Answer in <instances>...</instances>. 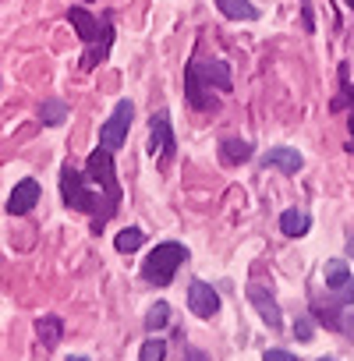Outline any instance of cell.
I'll list each match as a JSON object with an SVG mask.
<instances>
[{
    "mask_svg": "<svg viewBox=\"0 0 354 361\" xmlns=\"http://www.w3.org/2000/svg\"><path fill=\"white\" fill-rule=\"evenodd\" d=\"M185 259H188V248H185V245H177V241L156 245V248L149 252L145 266H142V276H145L149 283H156V287H166V283L177 276V269L185 266Z\"/></svg>",
    "mask_w": 354,
    "mask_h": 361,
    "instance_id": "6da1fadb",
    "label": "cell"
},
{
    "mask_svg": "<svg viewBox=\"0 0 354 361\" xmlns=\"http://www.w3.org/2000/svg\"><path fill=\"white\" fill-rule=\"evenodd\" d=\"M89 180H96V188L103 192V213L110 220L117 213V202H121V185H117V173H114L110 149H96L89 156Z\"/></svg>",
    "mask_w": 354,
    "mask_h": 361,
    "instance_id": "7a4b0ae2",
    "label": "cell"
},
{
    "mask_svg": "<svg viewBox=\"0 0 354 361\" xmlns=\"http://www.w3.org/2000/svg\"><path fill=\"white\" fill-rule=\"evenodd\" d=\"M61 195H64V202H68L71 209H78V213H96V216H99V209H103L99 195L89 192V185L82 180V173H78L71 163L61 166Z\"/></svg>",
    "mask_w": 354,
    "mask_h": 361,
    "instance_id": "3957f363",
    "label": "cell"
},
{
    "mask_svg": "<svg viewBox=\"0 0 354 361\" xmlns=\"http://www.w3.org/2000/svg\"><path fill=\"white\" fill-rule=\"evenodd\" d=\"M131 117H135V106H131L128 99H121V103L114 106V114L106 117V124L99 128V145H103V149H121L124 138H128Z\"/></svg>",
    "mask_w": 354,
    "mask_h": 361,
    "instance_id": "277c9868",
    "label": "cell"
},
{
    "mask_svg": "<svg viewBox=\"0 0 354 361\" xmlns=\"http://www.w3.org/2000/svg\"><path fill=\"white\" fill-rule=\"evenodd\" d=\"M326 287L333 290V301L336 305H350L354 301V280L347 273V266L340 259H329L326 262Z\"/></svg>",
    "mask_w": 354,
    "mask_h": 361,
    "instance_id": "5b68a950",
    "label": "cell"
},
{
    "mask_svg": "<svg viewBox=\"0 0 354 361\" xmlns=\"http://www.w3.org/2000/svg\"><path fill=\"white\" fill-rule=\"evenodd\" d=\"M149 152L159 156V159H170L173 156V131H170V114L159 110L152 117V128H149Z\"/></svg>",
    "mask_w": 354,
    "mask_h": 361,
    "instance_id": "8992f818",
    "label": "cell"
},
{
    "mask_svg": "<svg viewBox=\"0 0 354 361\" xmlns=\"http://www.w3.org/2000/svg\"><path fill=\"white\" fill-rule=\"evenodd\" d=\"M188 308H192L199 319H213V315L220 312V298H216V290H213L209 283L195 280V283L188 287Z\"/></svg>",
    "mask_w": 354,
    "mask_h": 361,
    "instance_id": "52a82bcc",
    "label": "cell"
},
{
    "mask_svg": "<svg viewBox=\"0 0 354 361\" xmlns=\"http://www.w3.org/2000/svg\"><path fill=\"white\" fill-rule=\"evenodd\" d=\"M248 301L255 305V312L262 315V322H266L269 329H280V326H283V315H280V305L273 301V294H269L266 287H259V283H252V287H248Z\"/></svg>",
    "mask_w": 354,
    "mask_h": 361,
    "instance_id": "ba28073f",
    "label": "cell"
},
{
    "mask_svg": "<svg viewBox=\"0 0 354 361\" xmlns=\"http://www.w3.org/2000/svg\"><path fill=\"white\" fill-rule=\"evenodd\" d=\"M36 202H39V180H18L15 185V192H11V199H8V213L11 216H25L29 209H36Z\"/></svg>",
    "mask_w": 354,
    "mask_h": 361,
    "instance_id": "9c48e42d",
    "label": "cell"
},
{
    "mask_svg": "<svg viewBox=\"0 0 354 361\" xmlns=\"http://www.w3.org/2000/svg\"><path fill=\"white\" fill-rule=\"evenodd\" d=\"M262 163H266V166H280L283 173H298V170L305 166V156H301L298 149L276 145V149H269V152L262 156Z\"/></svg>",
    "mask_w": 354,
    "mask_h": 361,
    "instance_id": "30bf717a",
    "label": "cell"
},
{
    "mask_svg": "<svg viewBox=\"0 0 354 361\" xmlns=\"http://www.w3.org/2000/svg\"><path fill=\"white\" fill-rule=\"evenodd\" d=\"M185 96H188V103H192V106H199V110H213V106H216L213 99H206V85H202V78H199V68H195V64H188V68H185Z\"/></svg>",
    "mask_w": 354,
    "mask_h": 361,
    "instance_id": "8fae6325",
    "label": "cell"
},
{
    "mask_svg": "<svg viewBox=\"0 0 354 361\" xmlns=\"http://www.w3.org/2000/svg\"><path fill=\"white\" fill-rule=\"evenodd\" d=\"M68 18H71V25H75V32H78L82 43H96V39H99V22H96L85 8H71Z\"/></svg>",
    "mask_w": 354,
    "mask_h": 361,
    "instance_id": "7c38bea8",
    "label": "cell"
},
{
    "mask_svg": "<svg viewBox=\"0 0 354 361\" xmlns=\"http://www.w3.org/2000/svg\"><path fill=\"white\" fill-rule=\"evenodd\" d=\"M199 68V78H202V85H216V89H231V68L224 64V61H216V64H195Z\"/></svg>",
    "mask_w": 354,
    "mask_h": 361,
    "instance_id": "4fadbf2b",
    "label": "cell"
},
{
    "mask_svg": "<svg viewBox=\"0 0 354 361\" xmlns=\"http://www.w3.org/2000/svg\"><path fill=\"white\" fill-rule=\"evenodd\" d=\"M216 8H220L227 18H234V22H255V18H259V11H255L252 0H216Z\"/></svg>",
    "mask_w": 354,
    "mask_h": 361,
    "instance_id": "5bb4252c",
    "label": "cell"
},
{
    "mask_svg": "<svg viewBox=\"0 0 354 361\" xmlns=\"http://www.w3.org/2000/svg\"><path fill=\"white\" fill-rule=\"evenodd\" d=\"M220 159H224L227 166L248 163V159H252V145H248V142H241V138H227V142L220 145Z\"/></svg>",
    "mask_w": 354,
    "mask_h": 361,
    "instance_id": "9a60e30c",
    "label": "cell"
},
{
    "mask_svg": "<svg viewBox=\"0 0 354 361\" xmlns=\"http://www.w3.org/2000/svg\"><path fill=\"white\" fill-rule=\"evenodd\" d=\"M308 227H312V220H308L305 209H287V213L280 216V231H283L287 238H301V234H308Z\"/></svg>",
    "mask_w": 354,
    "mask_h": 361,
    "instance_id": "2e32d148",
    "label": "cell"
},
{
    "mask_svg": "<svg viewBox=\"0 0 354 361\" xmlns=\"http://www.w3.org/2000/svg\"><path fill=\"white\" fill-rule=\"evenodd\" d=\"M36 333H39V340H43L47 347H57V340L64 336V322H61L57 315H47V319L36 322Z\"/></svg>",
    "mask_w": 354,
    "mask_h": 361,
    "instance_id": "e0dca14e",
    "label": "cell"
},
{
    "mask_svg": "<svg viewBox=\"0 0 354 361\" xmlns=\"http://www.w3.org/2000/svg\"><path fill=\"white\" fill-rule=\"evenodd\" d=\"M114 245H117V252H138L142 245H145V234L138 231V227H128V231H121L117 238H114Z\"/></svg>",
    "mask_w": 354,
    "mask_h": 361,
    "instance_id": "ac0fdd59",
    "label": "cell"
},
{
    "mask_svg": "<svg viewBox=\"0 0 354 361\" xmlns=\"http://www.w3.org/2000/svg\"><path fill=\"white\" fill-rule=\"evenodd\" d=\"M39 117H43V124H50V128L64 124V117H68L64 99H47V103H43V110H39Z\"/></svg>",
    "mask_w": 354,
    "mask_h": 361,
    "instance_id": "d6986e66",
    "label": "cell"
},
{
    "mask_svg": "<svg viewBox=\"0 0 354 361\" xmlns=\"http://www.w3.org/2000/svg\"><path fill=\"white\" fill-rule=\"evenodd\" d=\"M166 322H170V305H166V301H156V305L149 308V315H145V329L156 333V329H163Z\"/></svg>",
    "mask_w": 354,
    "mask_h": 361,
    "instance_id": "ffe728a7",
    "label": "cell"
},
{
    "mask_svg": "<svg viewBox=\"0 0 354 361\" xmlns=\"http://www.w3.org/2000/svg\"><path fill=\"white\" fill-rule=\"evenodd\" d=\"M163 357H166V343H163V340H156V336H152V340H145V343H142V350H138V361H163Z\"/></svg>",
    "mask_w": 354,
    "mask_h": 361,
    "instance_id": "44dd1931",
    "label": "cell"
},
{
    "mask_svg": "<svg viewBox=\"0 0 354 361\" xmlns=\"http://www.w3.org/2000/svg\"><path fill=\"white\" fill-rule=\"evenodd\" d=\"M312 333H315V329H312V319H298V322H294V336H298V340H312Z\"/></svg>",
    "mask_w": 354,
    "mask_h": 361,
    "instance_id": "7402d4cb",
    "label": "cell"
},
{
    "mask_svg": "<svg viewBox=\"0 0 354 361\" xmlns=\"http://www.w3.org/2000/svg\"><path fill=\"white\" fill-rule=\"evenodd\" d=\"M262 361H294V354H291V350L273 347V350H266V354H262Z\"/></svg>",
    "mask_w": 354,
    "mask_h": 361,
    "instance_id": "603a6c76",
    "label": "cell"
},
{
    "mask_svg": "<svg viewBox=\"0 0 354 361\" xmlns=\"http://www.w3.org/2000/svg\"><path fill=\"white\" fill-rule=\"evenodd\" d=\"M185 361H209V354L199 350V347H188V350H185Z\"/></svg>",
    "mask_w": 354,
    "mask_h": 361,
    "instance_id": "cb8c5ba5",
    "label": "cell"
},
{
    "mask_svg": "<svg viewBox=\"0 0 354 361\" xmlns=\"http://www.w3.org/2000/svg\"><path fill=\"white\" fill-rule=\"evenodd\" d=\"M347 255H350V259H354V238H350V241H347Z\"/></svg>",
    "mask_w": 354,
    "mask_h": 361,
    "instance_id": "d4e9b609",
    "label": "cell"
},
{
    "mask_svg": "<svg viewBox=\"0 0 354 361\" xmlns=\"http://www.w3.org/2000/svg\"><path fill=\"white\" fill-rule=\"evenodd\" d=\"M350 135H354V114H350Z\"/></svg>",
    "mask_w": 354,
    "mask_h": 361,
    "instance_id": "484cf974",
    "label": "cell"
},
{
    "mask_svg": "<svg viewBox=\"0 0 354 361\" xmlns=\"http://www.w3.org/2000/svg\"><path fill=\"white\" fill-rule=\"evenodd\" d=\"M347 8H350V11H354V0H347Z\"/></svg>",
    "mask_w": 354,
    "mask_h": 361,
    "instance_id": "4316f807",
    "label": "cell"
},
{
    "mask_svg": "<svg viewBox=\"0 0 354 361\" xmlns=\"http://www.w3.org/2000/svg\"><path fill=\"white\" fill-rule=\"evenodd\" d=\"M68 361H85V357H68Z\"/></svg>",
    "mask_w": 354,
    "mask_h": 361,
    "instance_id": "83f0119b",
    "label": "cell"
},
{
    "mask_svg": "<svg viewBox=\"0 0 354 361\" xmlns=\"http://www.w3.org/2000/svg\"><path fill=\"white\" fill-rule=\"evenodd\" d=\"M319 361H336V357H319Z\"/></svg>",
    "mask_w": 354,
    "mask_h": 361,
    "instance_id": "f1b7e54d",
    "label": "cell"
}]
</instances>
